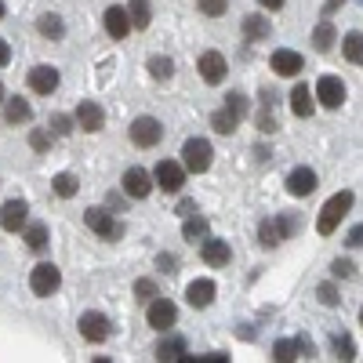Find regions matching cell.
Returning a JSON list of instances; mask_svg holds the SVG:
<instances>
[{"instance_id":"obj_7","label":"cell","mask_w":363,"mask_h":363,"mask_svg":"<svg viewBox=\"0 0 363 363\" xmlns=\"http://www.w3.org/2000/svg\"><path fill=\"white\" fill-rule=\"evenodd\" d=\"M77 327H80V338H87L91 345H102L109 338V330H113V323H109L106 313H80Z\"/></svg>"},{"instance_id":"obj_21","label":"cell","mask_w":363,"mask_h":363,"mask_svg":"<svg viewBox=\"0 0 363 363\" xmlns=\"http://www.w3.org/2000/svg\"><path fill=\"white\" fill-rule=\"evenodd\" d=\"M4 120L8 124H29V120H33V106H29L22 95H11V99H4Z\"/></svg>"},{"instance_id":"obj_1","label":"cell","mask_w":363,"mask_h":363,"mask_svg":"<svg viewBox=\"0 0 363 363\" xmlns=\"http://www.w3.org/2000/svg\"><path fill=\"white\" fill-rule=\"evenodd\" d=\"M352 203H356V196L349 193V189H342V193H335L327 203H323V211H320V218H316V233L320 236H330L338 225H342V218L352 211Z\"/></svg>"},{"instance_id":"obj_5","label":"cell","mask_w":363,"mask_h":363,"mask_svg":"<svg viewBox=\"0 0 363 363\" xmlns=\"http://www.w3.org/2000/svg\"><path fill=\"white\" fill-rule=\"evenodd\" d=\"M84 225L95 236H102V240H120V233H124V225H120L113 218V211H106V207H87L84 211Z\"/></svg>"},{"instance_id":"obj_3","label":"cell","mask_w":363,"mask_h":363,"mask_svg":"<svg viewBox=\"0 0 363 363\" xmlns=\"http://www.w3.org/2000/svg\"><path fill=\"white\" fill-rule=\"evenodd\" d=\"M153 182H157V189H164L167 196H178L182 186H186V164L160 160V164L153 167Z\"/></svg>"},{"instance_id":"obj_24","label":"cell","mask_w":363,"mask_h":363,"mask_svg":"<svg viewBox=\"0 0 363 363\" xmlns=\"http://www.w3.org/2000/svg\"><path fill=\"white\" fill-rule=\"evenodd\" d=\"M37 29H40V37H48V40H62L66 37V22L58 15H51V11L37 18Z\"/></svg>"},{"instance_id":"obj_32","label":"cell","mask_w":363,"mask_h":363,"mask_svg":"<svg viewBox=\"0 0 363 363\" xmlns=\"http://www.w3.org/2000/svg\"><path fill=\"white\" fill-rule=\"evenodd\" d=\"M272 359L277 363H294V359H301V349H298V342H277L272 345Z\"/></svg>"},{"instance_id":"obj_50","label":"cell","mask_w":363,"mask_h":363,"mask_svg":"<svg viewBox=\"0 0 363 363\" xmlns=\"http://www.w3.org/2000/svg\"><path fill=\"white\" fill-rule=\"evenodd\" d=\"M8 99V91H4V84H0V102H4Z\"/></svg>"},{"instance_id":"obj_41","label":"cell","mask_w":363,"mask_h":363,"mask_svg":"<svg viewBox=\"0 0 363 363\" xmlns=\"http://www.w3.org/2000/svg\"><path fill=\"white\" fill-rule=\"evenodd\" d=\"M135 298H138V301H153V298H157V284H153V280H138V284H135Z\"/></svg>"},{"instance_id":"obj_35","label":"cell","mask_w":363,"mask_h":363,"mask_svg":"<svg viewBox=\"0 0 363 363\" xmlns=\"http://www.w3.org/2000/svg\"><path fill=\"white\" fill-rule=\"evenodd\" d=\"M330 345H335L338 359H356V345H352L349 335H335V338H330Z\"/></svg>"},{"instance_id":"obj_18","label":"cell","mask_w":363,"mask_h":363,"mask_svg":"<svg viewBox=\"0 0 363 363\" xmlns=\"http://www.w3.org/2000/svg\"><path fill=\"white\" fill-rule=\"evenodd\" d=\"M272 73L277 77H298L301 73V66H306V58H301L298 51H291V48H280V51H272Z\"/></svg>"},{"instance_id":"obj_2","label":"cell","mask_w":363,"mask_h":363,"mask_svg":"<svg viewBox=\"0 0 363 363\" xmlns=\"http://www.w3.org/2000/svg\"><path fill=\"white\" fill-rule=\"evenodd\" d=\"M58 287H62V269H58L55 262H40L33 272H29V291H33L37 298H51Z\"/></svg>"},{"instance_id":"obj_8","label":"cell","mask_w":363,"mask_h":363,"mask_svg":"<svg viewBox=\"0 0 363 363\" xmlns=\"http://www.w3.org/2000/svg\"><path fill=\"white\" fill-rule=\"evenodd\" d=\"M145 320H149V327H153V330H171V327L178 323V306H174L171 298H160V294H157L153 301H149Z\"/></svg>"},{"instance_id":"obj_44","label":"cell","mask_w":363,"mask_h":363,"mask_svg":"<svg viewBox=\"0 0 363 363\" xmlns=\"http://www.w3.org/2000/svg\"><path fill=\"white\" fill-rule=\"evenodd\" d=\"M174 265H178L174 255H160V258H157V269H160V272H174Z\"/></svg>"},{"instance_id":"obj_29","label":"cell","mask_w":363,"mask_h":363,"mask_svg":"<svg viewBox=\"0 0 363 363\" xmlns=\"http://www.w3.org/2000/svg\"><path fill=\"white\" fill-rule=\"evenodd\" d=\"M145 66H149V77H153V80H171L174 77V62L167 55H153Z\"/></svg>"},{"instance_id":"obj_43","label":"cell","mask_w":363,"mask_h":363,"mask_svg":"<svg viewBox=\"0 0 363 363\" xmlns=\"http://www.w3.org/2000/svg\"><path fill=\"white\" fill-rule=\"evenodd\" d=\"M345 244H349V247H363V225L349 229V236H345Z\"/></svg>"},{"instance_id":"obj_31","label":"cell","mask_w":363,"mask_h":363,"mask_svg":"<svg viewBox=\"0 0 363 363\" xmlns=\"http://www.w3.org/2000/svg\"><path fill=\"white\" fill-rule=\"evenodd\" d=\"M186 356L189 352H186V342H182V338H167L157 349V359H186Z\"/></svg>"},{"instance_id":"obj_49","label":"cell","mask_w":363,"mask_h":363,"mask_svg":"<svg viewBox=\"0 0 363 363\" xmlns=\"http://www.w3.org/2000/svg\"><path fill=\"white\" fill-rule=\"evenodd\" d=\"M342 4H345V0H327V4H323V15H335Z\"/></svg>"},{"instance_id":"obj_45","label":"cell","mask_w":363,"mask_h":363,"mask_svg":"<svg viewBox=\"0 0 363 363\" xmlns=\"http://www.w3.org/2000/svg\"><path fill=\"white\" fill-rule=\"evenodd\" d=\"M298 349H301V356H309V359L316 356V345H313V342H309L306 335H301V338H298Z\"/></svg>"},{"instance_id":"obj_38","label":"cell","mask_w":363,"mask_h":363,"mask_svg":"<svg viewBox=\"0 0 363 363\" xmlns=\"http://www.w3.org/2000/svg\"><path fill=\"white\" fill-rule=\"evenodd\" d=\"M316 298L323 301L327 309H335L338 301H342V298H338V287H335V284H320V287H316Z\"/></svg>"},{"instance_id":"obj_15","label":"cell","mask_w":363,"mask_h":363,"mask_svg":"<svg viewBox=\"0 0 363 363\" xmlns=\"http://www.w3.org/2000/svg\"><path fill=\"white\" fill-rule=\"evenodd\" d=\"M73 116H77V124H80V131H87V135H95V131H102V124H106V109L99 106V102H80L77 109H73Z\"/></svg>"},{"instance_id":"obj_12","label":"cell","mask_w":363,"mask_h":363,"mask_svg":"<svg viewBox=\"0 0 363 363\" xmlns=\"http://www.w3.org/2000/svg\"><path fill=\"white\" fill-rule=\"evenodd\" d=\"M200 258L211 269H225L233 262V247L225 244V240H218V236H207V240H200Z\"/></svg>"},{"instance_id":"obj_40","label":"cell","mask_w":363,"mask_h":363,"mask_svg":"<svg viewBox=\"0 0 363 363\" xmlns=\"http://www.w3.org/2000/svg\"><path fill=\"white\" fill-rule=\"evenodd\" d=\"M225 0H200V11L207 15V18H218V15H225Z\"/></svg>"},{"instance_id":"obj_26","label":"cell","mask_w":363,"mask_h":363,"mask_svg":"<svg viewBox=\"0 0 363 363\" xmlns=\"http://www.w3.org/2000/svg\"><path fill=\"white\" fill-rule=\"evenodd\" d=\"M207 218L203 215H189L186 222H182V236H186L189 240V244H196V240H207Z\"/></svg>"},{"instance_id":"obj_16","label":"cell","mask_w":363,"mask_h":363,"mask_svg":"<svg viewBox=\"0 0 363 363\" xmlns=\"http://www.w3.org/2000/svg\"><path fill=\"white\" fill-rule=\"evenodd\" d=\"M102 22H106V33H109L113 40H124L131 29H135V26H131V11H128V8H120V4H109Z\"/></svg>"},{"instance_id":"obj_11","label":"cell","mask_w":363,"mask_h":363,"mask_svg":"<svg viewBox=\"0 0 363 363\" xmlns=\"http://www.w3.org/2000/svg\"><path fill=\"white\" fill-rule=\"evenodd\" d=\"M196 69H200V77H203V84H222L225 80V73H229V62H225V55H218V51H203L200 55V62H196Z\"/></svg>"},{"instance_id":"obj_28","label":"cell","mask_w":363,"mask_h":363,"mask_svg":"<svg viewBox=\"0 0 363 363\" xmlns=\"http://www.w3.org/2000/svg\"><path fill=\"white\" fill-rule=\"evenodd\" d=\"M342 55L349 58L352 66H363V33H345V40H342Z\"/></svg>"},{"instance_id":"obj_51","label":"cell","mask_w":363,"mask_h":363,"mask_svg":"<svg viewBox=\"0 0 363 363\" xmlns=\"http://www.w3.org/2000/svg\"><path fill=\"white\" fill-rule=\"evenodd\" d=\"M0 18H4V0H0Z\"/></svg>"},{"instance_id":"obj_52","label":"cell","mask_w":363,"mask_h":363,"mask_svg":"<svg viewBox=\"0 0 363 363\" xmlns=\"http://www.w3.org/2000/svg\"><path fill=\"white\" fill-rule=\"evenodd\" d=\"M359 323H363V309H359Z\"/></svg>"},{"instance_id":"obj_10","label":"cell","mask_w":363,"mask_h":363,"mask_svg":"<svg viewBox=\"0 0 363 363\" xmlns=\"http://www.w3.org/2000/svg\"><path fill=\"white\" fill-rule=\"evenodd\" d=\"M120 186H124V193L131 196V200H145L149 193H153V174H149L145 167H128L124 171V182H120Z\"/></svg>"},{"instance_id":"obj_34","label":"cell","mask_w":363,"mask_h":363,"mask_svg":"<svg viewBox=\"0 0 363 363\" xmlns=\"http://www.w3.org/2000/svg\"><path fill=\"white\" fill-rule=\"evenodd\" d=\"M26 244L33 247V251H44V247H48V225H40V222L29 225V229H26Z\"/></svg>"},{"instance_id":"obj_17","label":"cell","mask_w":363,"mask_h":363,"mask_svg":"<svg viewBox=\"0 0 363 363\" xmlns=\"http://www.w3.org/2000/svg\"><path fill=\"white\" fill-rule=\"evenodd\" d=\"M316 186H320V178H316L313 167H294V171L287 174V193H291V196H313Z\"/></svg>"},{"instance_id":"obj_36","label":"cell","mask_w":363,"mask_h":363,"mask_svg":"<svg viewBox=\"0 0 363 363\" xmlns=\"http://www.w3.org/2000/svg\"><path fill=\"white\" fill-rule=\"evenodd\" d=\"M225 106H229L233 113H240V116H247V113H251V102H247L244 91H229V95H225Z\"/></svg>"},{"instance_id":"obj_23","label":"cell","mask_w":363,"mask_h":363,"mask_svg":"<svg viewBox=\"0 0 363 363\" xmlns=\"http://www.w3.org/2000/svg\"><path fill=\"white\" fill-rule=\"evenodd\" d=\"M240 120H244V116L233 113L229 106H222V109H215V116H211V128H215L218 135H233L240 128Z\"/></svg>"},{"instance_id":"obj_39","label":"cell","mask_w":363,"mask_h":363,"mask_svg":"<svg viewBox=\"0 0 363 363\" xmlns=\"http://www.w3.org/2000/svg\"><path fill=\"white\" fill-rule=\"evenodd\" d=\"M29 145H33L37 153H48V149H51V128H48V131H40V128L29 131Z\"/></svg>"},{"instance_id":"obj_13","label":"cell","mask_w":363,"mask_h":363,"mask_svg":"<svg viewBox=\"0 0 363 363\" xmlns=\"http://www.w3.org/2000/svg\"><path fill=\"white\" fill-rule=\"evenodd\" d=\"M345 84L338 80V77H320L316 80V102L320 106H327V109H338L342 102H345Z\"/></svg>"},{"instance_id":"obj_30","label":"cell","mask_w":363,"mask_h":363,"mask_svg":"<svg viewBox=\"0 0 363 363\" xmlns=\"http://www.w3.org/2000/svg\"><path fill=\"white\" fill-rule=\"evenodd\" d=\"M335 26H330V22H320L316 29H313V48L316 51H330V44H335Z\"/></svg>"},{"instance_id":"obj_20","label":"cell","mask_w":363,"mask_h":363,"mask_svg":"<svg viewBox=\"0 0 363 363\" xmlns=\"http://www.w3.org/2000/svg\"><path fill=\"white\" fill-rule=\"evenodd\" d=\"M215 294H218L215 280H193V284L186 287V301H189L193 309H207L211 301H215Z\"/></svg>"},{"instance_id":"obj_42","label":"cell","mask_w":363,"mask_h":363,"mask_svg":"<svg viewBox=\"0 0 363 363\" xmlns=\"http://www.w3.org/2000/svg\"><path fill=\"white\" fill-rule=\"evenodd\" d=\"M330 272H335V277H342V280H349V277H352V262H349V258H335V262H330Z\"/></svg>"},{"instance_id":"obj_6","label":"cell","mask_w":363,"mask_h":363,"mask_svg":"<svg viewBox=\"0 0 363 363\" xmlns=\"http://www.w3.org/2000/svg\"><path fill=\"white\" fill-rule=\"evenodd\" d=\"M128 138L138 145V149H153L160 138H164V124L157 116H138L135 124H131V131H128Z\"/></svg>"},{"instance_id":"obj_9","label":"cell","mask_w":363,"mask_h":363,"mask_svg":"<svg viewBox=\"0 0 363 363\" xmlns=\"http://www.w3.org/2000/svg\"><path fill=\"white\" fill-rule=\"evenodd\" d=\"M294 233V218H284V215H277V218H265L262 222V229H258V240H262V247H280L284 240Z\"/></svg>"},{"instance_id":"obj_4","label":"cell","mask_w":363,"mask_h":363,"mask_svg":"<svg viewBox=\"0 0 363 363\" xmlns=\"http://www.w3.org/2000/svg\"><path fill=\"white\" fill-rule=\"evenodd\" d=\"M211 160H215V149H211L207 138H189L186 145H182V164H186V171L203 174L211 167Z\"/></svg>"},{"instance_id":"obj_19","label":"cell","mask_w":363,"mask_h":363,"mask_svg":"<svg viewBox=\"0 0 363 363\" xmlns=\"http://www.w3.org/2000/svg\"><path fill=\"white\" fill-rule=\"evenodd\" d=\"M26 218H29V203L26 200H8L4 207H0V225H4L8 233H22Z\"/></svg>"},{"instance_id":"obj_33","label":"cell","mask_w":363,"mask_h":363,"mask_svg":"<svg viewBox=\"0 0 363 363\" xmlns=\"http://www.w3.org/2000/svg\"><path fill=\"white\" fill-rule=\"evenodd\" d=\"M128 11H131V26H135V29H145L149 18H153V11H149V0H131Z\"/></svg>"},{"instance_id":"obj_27","label":"cell","mask_w":363,"mask_h":363,"mask_svg":"<svg viewBox=\"0 0 363 363\" xmlns=\"http://www.w3.org/2000/svg\"><path fill=\"white\" fill-rule=\"evenodd\" d=\"M51 189L62 196V200H69V196H77L80 193V182H77V174H69V171H62V174H55L51 178Z\"/></svg>"},{"instance_id":"obj_46","label":"cell","mask_w":363,"mask_h":363,"mask_svg":"<svg viewBox=\"0 0 363 363\" xmlns=\"http://www.w3.org/2000/svg\"><path fill=\"white\" fill-rule=\"evenodd\" d=\"M178 215H182V218L196 215V203H193V200H182V203H178Z\"/></svg>"},{"instance_id":"obj_14","label":"cell","mask_w":363,"mask_h":363,"mask_svg":"<svg viewBox=\"0 0 363 363\" xmlns=\"http://www.w3.org/2000/svg\"><path fill=\"white\" fill-rule=\"evenodd\" d=\"M58 84H62V77H58L55 66H33L29 69V91H33V95H55Z\"/></svg>"},{"instance_id":"obj_47","label":"cell","mask_w":363,"mask_h":363,"mask_svg":"<svg viewBox=\"0 0 363 363\" xmlns=\"http://www.w3.org/2000/svg\"><path fill=\"white\" fill-rule=\"evenodd\" d=\"M8 62H11V48H8L4 40H0V69H4Z\"/></svg>"},{"instance_id":"obj_25","label":"cell","mask_w":363,"mask_h":363,"mask_svg":"<svg viewBox=\"0 0 363 363\" xmlns=\"http://www.w3.org/2000/svg\"><path fill=\"white\" fill-rule=\"evenodd\" d=\"M269 29H272V26H269V18H265V15H247V18H244V37H247V40H255V44L269 37Z\"/></svg>"},{"instance_id":"obj_48","label":"cell","mask_w":363,"mask_h":363,"mask_svg":"<svg viewBox=\"0 0 363 363\" xmlns=\"http://www.w3.org/2000/svg\"><path fill=\"white\" fill-rule=\"evenodd\" d=\"M258 4H262L265 11H280V8H284V0H258Z\"/></svg>"},{"instance_id":"obj_37","label":"cell","mask_w":363,"mask_h":363,"mask_svg":"<svg viewBox=\"0 0 363 363\" xmlns=\"http://www.w3.org/2000/svg\"><path fill=\"white\" fill-rule=\"evenodd\" d=\"M77 124V116H66V113H55L51 116V135H69Z\"/></svg>"},{"instance_id":"obj_22","label":"cell","mask_w":363,"mask_h":363,"mask_svg":"<svg viewBox=\"0 0 363 363\" xmlns=\"http://www.w3.org/2000/svg\"><path fill=\"white\" fill-rule=\"evenodd\" d=\"M313 106H316V91L306 87V84H298V87L291 91V113L306 120V116H313Z\"/></svg>"}]
</instances>
